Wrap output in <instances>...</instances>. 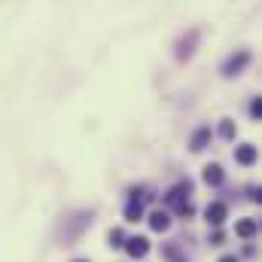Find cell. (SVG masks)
I'll return each instance as SVG.
<instances>
[{"instance_id":"6da1fadb","label":"cell","mask_w":262,"mask_h":262,"mask_svg":"<svg viewBox=\"0 0 262 262\" xmlns=\"http://www.w3.org/2000/svg\"><path fill=\"white\" fill-rule=\"evenodd\" d=\"M189 189H192L189 183H180V186H174V189H171V195H168V201H171V205H177V214H180V217H192V205H189V201H183V195H189Z\"/></svg>"},{"instance_id":"7a4b0ae2","label":"cell","mask_w":262,"mask_h":262,"mask_svg":"<svg viewBox=\"0 0 262 262\" xmlns=\"http://www.w3.org/2000/svg\"><path fill=\"white\" fill-rule=\"evenodd\" d=\"M247 61H250V55H247V52H238V55H232V58L223 64V73H226V76H235L238 70H244Z\"/></svg>"},{"instance_id":"3957f363","label":"cell","mask_w":262,"mask_h":262,"mask_svg":"<svg viewBox=\"0 0 262 262\" xmlns=\"http://www.w3.org/2000/svg\"><path fill=\"white\" fill-rule=\"evenodd\" d=\"M125 250H128V256H134V259H143L147 250H150V241H147V238H128V241H125Z\"/></svg>"},{"instance_id":"277c9868","label":"cell","mask_w":262,"mask_h":262,"mask_svg":"<svg viewBox=\"0 0 262 262\" xmlns=\"http://www.w3.org/2000/svg\"><path fill=\"white\" fill-rule=\"evenodd\" d=\"M226 214H229V211H226L223 201H214V205H208V211H205V217H208L211 226H220V223L226 220Z\"/></svg>"},{"instance_id":"5b68a950","label":"cell","mask_w":262,"mask_h":262,"mask_svg":"<svg viewBox=\"0 0 262 262\" xmlns=\"http://www.w3.org/2000/svg\"><path fill=\"white\" fill-rule=\"evenodd\" d=\"M235 162H238V165H253V162H256V147H250V143L238 147V150H235Z\"/></svg>"},{"instance_id":"8992f818","label":"cell","mask_w":262,"mask_h":262,"mask_svg":"<svg viewBox=\"0 0 262 262\" xmlns=\"http://www.w3.org/2000/svg\"><path fill=\"white\" fill-rule=\"evenodd\" d=\"M171 226V217L165 214V211H156V214H150V229H156V232H165Z\"/></svg>"},{"instance_id":"52a82bcc","label":"cell","mask_w":262,"mask_h":262,"mask_svg":"<svg viewBox=\"0 0 262 262\" xmlns=\"http://www.w3.org/2000/svg\"><path fill=\"white\" fill-rule=\"evenodd\" d=\"M205 183L208 186H220L223 183V168L220 165H208L205 168Z\"/></svg>"},{"instance_id":"ba28073f","label":"cell","mask_w":262,"mask_h":262,"mask_svg":"<svg viewBox=\"0 0 262 262\" xmlns=\"http://www.w3.org/2000/svg\"><path fill=\"white\" fill-rule=\"evenodd\" d=\"M256 229H259V223H256V220H241V223L235 226V232H238L241 238H250V235H256Z\"/></svg>"},{"instance_id":"9c48e42d","label":"cell","mask_w":262,"mask_h":262,"mask_svg":"<svg viewBox=\"0 0 262 262\" xmlns=\"http://www.w3.org/2000/svg\"><path fill=\"white\" fill-rule=\"evenodd\" d=\"M208 140H211V128H198V131L192 134V143H189V147H192V150H205Z\"/></svg>"},{"instance_id":"30bf717a","label":"cell","mask_w":262,"mask_h":262,"mask_svg":"<svg viewBox=\"0 0 262 262\" xmlns=\"http://www.w3.org/2000/svg\"><path fill=\"white\" fill-rule=\"evenodd\" d=\"M140 217H143V208H140V201H131V205L125 208V220H128V223H137Z\"/></svg>"},{"instance_id":"8fae6325","label":"cell","mask_w":262,"mask_h":262,"mask_svg":"<svg viewBox=\"0 0 262 262\" xmlns=\"http://www.w3.org/2000/svg\"><path fill=\"white\" fill-rule=\"evenodd\" d=\"M192 40H195V34H192L189 40H183V43H180V49H177V58H189V55H192V49H189V46H192Z\"/></svg>"},{"instance_id":"7c38bea8","label":"cell","mask_w":262,"mask_h":262,"mask_svg":"<svg viewBox=\"0 0 262 262\" xmlns=\"http://www.w3.org/2000/svg\"><path fill=\"white\" fill-rule=\"evenodd\" d=\"M220 134H223L226 140H232V137H235V125H232V122H223V125H220Z\"/></svg>"},{"instance_id":"4fadbf2b","label":"cell","mask_w":262,"mask_h":262,"mask_svg":"<svg viewBox=\"0 0 262 262\" xmlns=\"http://www.w3.org/2000/svg\"><path fill=\"white\" fill-rule=\"evenodd\" d=\"M122 241H125V235H122L119 229H113V232H110V244H113V247H122Z\"/></svg>"},{"instance_id":"5bb4252c","label":"cell","mask_w":262,"mask_h":262,"mask_svg":"<svg viewBox=\"0 0 262 262\" xmlns=\"http://www.w3.org/2000/svg\"><path fill=\"white\" fill-rule=\"evenodd\" d=\"M250 113H253V116H256V119H259V116H262V101H259V98H256V101H253V104H250Z\"/></svg>"},{"instance_id":"9a60e30c","label":"cell","mask_w":262,"mask_h":262,"mask_svg":"<svg viewBox=\"0 0 262 262\" xmlns=\"http://www.w3.org/2000/svg\"><path fill=\"white\" fill-rule=\"evenodd\" d=\"M220 262H238V256H223Z\"/></svg>"},{"instance_id":"2e32d148","label":"cell","mask_w":262,"mask_h":262,"mask_svg":"<svg viewBox=\"0 0 262 262\" xmlns=\"http://www.w3.org/2000/svg\"><path fill=\"white\" fill-rule=\"evenodd\" d=\"M76 262H85V259H76Z\"/></svg>"}]
</instances>
